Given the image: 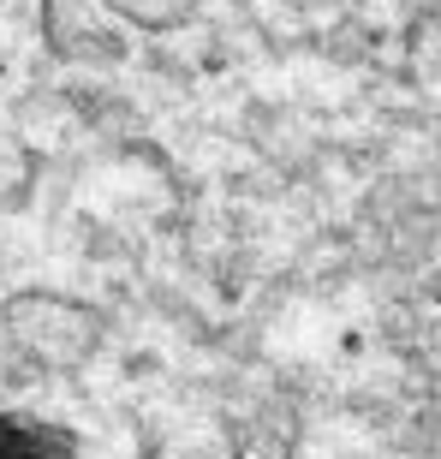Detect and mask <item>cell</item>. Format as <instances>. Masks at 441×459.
<instances>
[{
  "label": "cell",
  "mask_w": 441,
  "mask_h": 459,
  "mask_svg": "<svg viewBox=\"0 0 441 459\" xmlns=\"http://www.w3.org/2000/svg\"><path fill=\"white\" fill-rule=\"evenodd\" d=\"M0 459H66V454H54L36 429L13 424V418H0Z\"/></svg>",
  "instance_id": "obj_1"
}]
</instances>
